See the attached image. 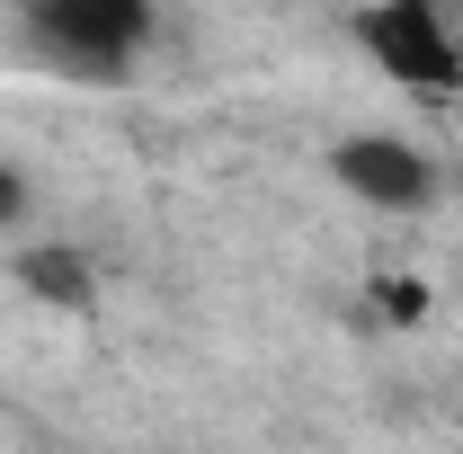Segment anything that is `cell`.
<instances>
[{
	"instance_id": "1",
	"label": "cell",
	"mask_w": 463,
	"mask_h": 454,
	"mask_svg": "<svg viewBox=\"0 0 463 454\" xmlns=\"http://www.w3.org/2000/svg\"><path fill=\"white\" fill-rule=\"evenodd\" d=\"M356 45L374 54V71H392L402 90H463V27L428 0H383L356 18Z\"/></svg>"
},
{
	"instance_id": "2",
	"label": "cell",
	"mask_w": 463,
	"mask_h": 454,
	"mask_svg": "<svg viewBox=\"0 0 463 454\" xmlns=\"http://www.w3.org/2000/svg\"><path fill=\"white\" fill-rule=\"evenodd\" d=\"M27 27H36V45H45L54 62L116 80L125 62L143 54L152 9H143V0H36V9H27Z\"/></svg>"
},
{
	"instance_id": "3",
	"label": "cell",
	"mask_w": 463,
	"mask_h": 454,
	"mask_svg": "<svg viewBox=\"0 0 463 454\" xmlns=\"http://www.w3.org/2000/svg\"><path fill=\"white\" fill-rule=\"evenodd\" d=\"M330 170H339V187L347 196H365V205H419L437 178H428V161L410 152V143H392V134H356V143H339L330 152Z\"/></svg>"
},
{
	"instance_id": "4",
	"label": "cell",
	"mask_w": 463,
	"mask_h": 454,
	"mask_svg": "<svg viewBox=\"0 0 463 454\" xmlns=\"http://www.w3.org/2000/svg\"><path fill=\"white\" fill-rule=\"evenodd\" d=\"M18 285H27V294H36V303H62V312H80V303H90V259H80V250H27V259H18Z\"/></svg>"
},
{
	"instance_id": "5",
	"label": "cell",
	"mask_w": 463,
	"mask_h": 454,
	"mask_svg": "<svg viewBox=\"0 0 463 454\" xmlns=\"http://www.w3.org/2000/svg\"><path fill=\"white\" fill-rule=\"evenodd\" d=\"M383 312H392V321H419V285L392 277V285H383Z\"/></svg>"
},
{
	"instance_id": "6",
	"label": "cell",
	"mask_w": 463,
	"mask_h": 454,
	"mask_svg": "<svg viewBox=\"0 0 463 454\" xmlns=\"http://www.w3.org/2000/svg\"><path fill=\"white\" fill-rule=\"evenodd\" d=\"M18 214H27V178L0 170V223H18Z\"/></svg>"
}]
</instances>
